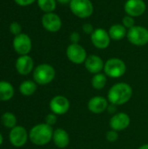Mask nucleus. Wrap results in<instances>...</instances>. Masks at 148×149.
Returning a JSON list of instances; mask_svg holds the SVG:
<instances>
[{
    "label": "nucleus",
    "instance_id": "20",
    "mask_svg": "<svg viewBox=\"0 0 148 149\" xmlns=\"http://www.w3.org/2000/svg\"><path fill=\"white\" fill-rule=\"evenodd\" d=\"M14 94L13 86L6 81H0V100L7 101L12 98Z\"/></svg>",
    "mask_w": 148,
    "mask_h": 149
},
{
    "label": "nucleus",
    "instance_id": "10",
    "mask_svg": "<svg viewBox=\"0 0 148 149\" xmlns=\"http://www.w3.org/2000/svg\"><path fill=\"white\" fill-rule=\"evenodd\" d=\"M50 109L57 115L65 114L70 109V101L68 99L62 95H57L50 101Z\"/></svg>",
    "mask_w": 148,
    "mask_h": 149
},
{
    "label": "nucleus",
    "instance_id": "1",
    "mask_svg": "<svg viewBox=\"0 0 148 149\" xmlns=\"http://www.w3.org/2000/svg\"><path fill=\"white\" fill-rule=\"evenodd\" d=\"M133 96V89L127 83L120 82L113 85L108 91L107 100L111 104L121 106L127 103Z\"/></svg>",
    "mask_w": 148,
    "mask_h": 149
},
{
    "label": "nucleus",
    "instance_id": "32",
    "mask_svg": "<svg viewBox=\"0 0 148 149\" xmlns=\"http://www.w3.org/2000/svg\"><path fill=\"white\" fill-rule=\"evenodd\" d=\"M117 106H115V105H113V104H110V105H108V107H107V112L109 113H111V114H115L116 113V112H117V107H116Z\"/></svg>",
    "mask_w": 148,
    "mask_h": 149
},
{
    "label": "nucleus",
    "instance_id": "30",
    "mask_svg": "<svg viewBox=\"0 0 148 149\" xmlns=\"http://www.w3.org/2000/svg\"><path fill=\"white\" fill-rule=\"evenodd\" d=\"M70 40L72 42V44H79V40H80V35L79 32L77 31H73L71 33L70 35Z\"/></svg>",
    "mask_w": 148,
    "mask_h": 149
},
{
    "label": "nucleus",
    "instance_id": "34",
    "mask_svg": "<svg viewBox=\"0 0 148 149\" xmlns=\"http://www.w3.org/2000/svg\"><path fill=\"white\" fill-rule=\"evenodd\" d=\"M138 149H148V144H145V145H142L141 147H140Z\"/></svg>",
    "mask_w": 148,
    "mask_h": 149
},
{
    "label": "nucleus",
    "instance_id": "4",
    "mask_svg": "<svg viewBox=\"0 0 148 149\" xmlns=\"http://www.w3.org/2000/svg\"><path fill=\"white\" fill-rule=\"evenodd\" d=\"M104 72L105 74L110 78H120L126 73V65L122 59L118 58H112L105 63Z\"/></svg>",
    "mask_w": 148,
    "mask_h": 149
},
{
    "label": "nucleus",
    "instance_id": "24",
    "mask_svg": "<svg viewBox=\"0 0 148 149\" xmlns=\"http://www.w3.org/2000/svg\"><path fill=\"white\" fill-rule=\"evenodd\" d=\"M1 121L2 124L8 127V128H13L16 127V123H17V119L15 117V115L11 113H5L2 115L1 118Z\"/></svg>",
    "mask_w": 148,
    "mask_h": 149
},
{
    "label": "nucleus",
    "instance_id": "2",
    "mask_svg": "<svg viewBox=\"0 0 148 149\" xmlns=\"http://www.w3.org/2000/svg\"><path fill=\"white\" fill-rule=\"evenodd\" d=\"M53 130L46 123L34 126L29 134L31 141L37 146H44L52 140Z\"/></svg>",
    "mask_w": 148,
    "mask_h": 149
},
{
    "label": "nucleus",
    "instance_id": "9",
    "mask_svg": "<svg viewBox=\"0 0 148 149\" xmlns=\"http://www.w3.org/2000/svg\"><path fill=\"white\" fill-rule=\"evenodd\" d=\"M13 47L15 51L22 55H27L31 50V40L30 37L24 33L15 36L13 39Z\"/></svg>",
    "mask_w": 148,
    "mask_h": 149
},
{
    "label": "nucleus",
    "instance_id": "12",
    "mask_svg": "<svg viewBox=\"0 0 148 149\" xmlns=\"http://www.w3.org/2000/svg\"><path fill=\"white\" fill-rule=\"evenodd\" d=\"M42 24L46 31L50 32H56L61 29L62 21L58 15L53 12H50L45 13L42 17Z\"/></svg>",
    "mask_w": 148,
    "mask_h": 149
},
{
    "label": "nucleus",
    "instance_id": "23",
    "mask_svg": "<svg viewBox=\"0 0 148 149\" xmlns=\"http://www.w3.org/2000/svg\"><path fill=\"white\" fill-rule=\"evenodd\" d=\"M56 0H38V5L44 12L50 13L56 9Z\"/></svg>",
    "mask_w": 148,
    "mask_h": 149
},
{
    "label": "nucleus",
    "instance_id": "27",
    "mask_svg": "<svg viewBox=\"0 0 148 149\" xmlns=\"http://www.w3.org/2000/svg\"><path fill=\"white\" fill-rule=\"evenodd\" d=\"M10 31L15 36L20 34L21 33V25L17 22L11 23L10 25Z\"/></svg>",
    "mask_w": 148,
    "mask_h": 149
},
{
    "label": "nucleus",
    "instance_id": "22",
    "mask_svg": "<svg viewBox=\"0 0 148 149\" xmlns=\"http://www.w3.org/2000/svg\"><path fill=\"white\" fill-rule=\"evenodd\" d=\"M20 93L24 96H31L32 95L36 90H37V85L35 82L31 80H25L24 81L19 87Z\"/></svg>",
    "mask_w": 148,
    "mask_h": 149
},
{
    "label": "nucleus",
    "instance_id": "28",
    "mask_svg": "<svg viewBox=\"0 0 148 149\" xmlns=\"http://www.w3.org/2000/svg\"><path fill=\"white\" fill-rule=\"evenodd\" d=\"M57 120H58L57 114L51 113H49V114L46 115V117H45V123L51 127V126H53V125L56 124Z\"/></svg>",
    "mask_w": 148,
    "mask_h": 149
},
{
    "label": "nucleus",
    "instance_id": "35",
    "mask_svg": "<svg viewBox=\"0 0 148 149\" xmlns=\"http://www.w3.org/2000/svg\"><path fill=\"white\" fill-rule=\"evenodd\" d=\"M2 142H3V136H2V134H0V146H1V144H2Z\"/></svg>",
    "mask_w": 148,
    "mask_h": 149
},
{
    "label": "nucleus",
    "instance_id": "8",
    "mask_svg": "<svg viewBox=\"0 0 148 149\" xmlns=\"http://www.w3.org/2000/svg\"><path fill=\"white\" fill-rule=\"evenodd\" d=\"M91 40H92V45L96 48L104 50L109 46L111 38L109 36L108 31H106V30L102 28H98V29H95L94 31L92 33Z\"/></svg>",
    "mask_w": 148,
    "mask_h": 149
},
{
    "label": "nucleus",
    "instance_id": "7",
    "mask_svg": "<svg viewBox=\"0 0 148 149\" xmlns=\"http://www.w3.org/2000/svg\"><path fill=\"white\" fill-rule=\"evenodd\" d=\"M66 56L68 59L76 65H81L85 63L87 54L85 49L79 44H71L66 49Z\"/></svg>",
    "mask_w": 148,
    "mask_h": 149
},
{
    "label": "nucleus",
    "instance_id": "25",
    "mask_svg": "<svg viewBox=\"0 0 148 149\" xmlns=\"http://www.w3.org/2000/svg\"><path fill=\"white\" fill-rule=\"evenodd\" d=\"M122 24L126 28V29H131L132 27L134 26L135 22H134V17H131V16H125L122 19Z\"/></svg>",
    "mask_w": 148,
    "mask_h": 149
},
{
    "label": "nucleus",
    "instance_id": "16",
    "mask_svg": "<svg viewBox=\"0 0 148 149\" xmlns=\"http://www.w3.org/2000/svg\"><path fill=\"white\" fill-rule=\"evenodd\" d=\"M104 61L102 58L97 55H90L86 58L85 61V69L92 74L99 73L102 70H104Z\"/></svg>",
    "mask_w": 148,
    "mask_h": 149
},
{
    "label": "nucleus",
    "instance_id": "33",
    "mask_svg": "<svg viewBox=\"0 0 148 149\" xmlns=\"http://www.w3.org/2000/svg\"><path fill=\"white\" fill-rule=\"evenodd\" d=\"M57 2H58L59 3H62V4H66V3H70L72 0H56Z\"/></svg>",
    "mask_w": 148,
    "mask_h": 149
},
{
    "label": "nucleus",
    "instance_id": "29",
    "mask_svg": "<svg viewBox=\"0 0 148 149\" xmlns=\"http://www.w3.org/2000/svg\"><path fill=\"white\" fill-rule=\"evenodd\" d=\"M82 30H83V31H84L85 33L90 34V35H92V33L94 31V29H93L92 24H89V23L84 24L83 26H82Z\"/></svg>",
    "mask_w": 148,
    "mask_h": 149
},
{
    "label": "nucleus",
    "instance_id": "31",
    "mask_svg": "<svg viewBox=\"0 0 148 149\" xmlns=\"http://www.w3.org/2000/svg\"><path fill=\"white\" fill-rule=\"evenodd\" d=\"M36 0H15V2L20 6H27L34 3Z\"/></svg>",
    "mask_w": 148,
    "mask_h": 149
},
{
    "label": "nucleus",
    "instance_id": "18",
    "mask_svg": "<svg viewBox=\"0 0 148 149\" xmlns=\"http://www.w3.org/2000/svg\"><path fill=\"white\" fill-rule=\"evenodd\" d=\"M52 141L57 148H65L70 143V136L65 129L57 128L53 131Z\"/></svg>",
    "mask_w": 148,
    "mask_h": 149
},
{
    "label": "nucleus",
    "instance_id": "21",
    "mask_svg": "<svg viewBox=\"0 0 148 149\" xmlns=\"http://www.w3.org/2000/svg\"><path fill=\"white\" fill-rule=\"evenodd\" d=\"M106 82H107L106 75L104 74V73H101V72L94 74V76L92 77V81H91L92 87L94 89H96V90L103 89L106 86Z\"/></svg>",
    "mask_w": 148,
    "mask_h": 149
},
{
    "label": "nucleus",
    "instance_id": "3",
    "mask_svg": "<svg viewBox=\"0 0 148 149\" xmlns=\"http://www.w3.org/2000/svg\"><path fill=\"white\" fill-rule=\"evenodd\" d=\"M56 75L55 69L49 64L38 65L33 72V79L38 85H47L51 83Z\"/></svg>",
    "mask_w": 148,
    "mask_h": 149
},
{
    "label": "nucleus",
    "instance_id": "13",
    "mask_svg": "<svg viewBox=\"0 0 148 149\" xmlns=\"http://www.w3.org/2000/svg\"><path fill=\"white\" fill-rule=\"evenodd\" d=\"M130 122H131V120H130L129 115L126 113L121 112V113H115L112 116V118L110 119L109 125L113 130L120 132V131H123L129 127Z\"/></svg>",
    "mask_w": 148,
    "mask_h": 149
},
{
    "label": "nucleus",
    "instance_id": "19",
    "mask_svg": "<svg viewBox=\"0 0 148 149\" xmlns=\"http://www.w3.org/2000/svg\"><path fill=\"white\" fill-rule=\"evenodd\" d=\"M108 33H109L111 39H113L116 41L123 39L127 34L126 28L123 24H120L112 25L108 31Z\"/></svg>",
    "mask_w": 148,
    "mask_h": 149
},
{
    "label": "nucleus",
    "instance_id": "15",
    "mask_svg": "<svg viewBox=\"0 0 148 149\" xmlns=\"http://www.w3.org/2000/svg\"><path fill=\"white\" fill-rule=\"evenodd\" d=\"M87 107L88 110L92 113H102L108 107V100L102 96H94L89 100Z\"/></svg>",
    "mask_w": 148,
    "mask_h": 149
},
{
    "label": "nucleus",
    "instance_id": "6",
    "mask_svg": "<svg viewBox=\"0 0 148 149\" xmlns=\"http://www.w3.org/2000/svg\"><path fill=\"white\" fill-rule=\"evenodd\" d=\"M128 41L136 46H143L148 43V30L144 26L134 25L126 34Z\"/></svg>",
    "mask_w": 148,
    "mask_h": 149
},
{
    "label": "nucleus",
    "instance_id": "11",
    "mask_svg": "<svg viewBox=\"0 0 148 149\" xmlns=\"http://www.w3.org/2000/svg\"><path fill=\"white\" fill-rule=\"evenodd\" d=\"M147 5L143 0H127L125 3L124 10L126 15L133 17H140L146 11Z\"/></svg>",
    "mask_w": 148,
    "mask_h": 149
},
{
    "label": "nucleus",
    "instance_id": "5",
    "mask_svg": "<svg viewBox=\"0 0 148 149\" xmlns=\"http://www.w3.org/2000/svg\"><path fill=\"white\" fill-rule=\"evenodd\" d=\"M70 10L79 18H87L93 13V4L91 0H72Z\"/></svg>",
    "mask_w": 148,
    "mask_h": 149
},
{
    "label": "nucleus",
    "instance_id": "26",
    "mask_svg": "<svg viewBox=\"0 0 148 149\" xmlns=\"http://www.w3.org/2000/svg\"><path fill=\"white\" fill-rule=\"evenodd\" d=\"M106 139L107 141L113 143V142H115L118 141L119 139V134H118V132L115 131V130H113L111 129L110 131H108L106 134Z\"/></svg>",
    "mask_w": 148,
    "mask_h": 149
},
{
    "label": "nucleus",
    "instance_id": "17",
    "mask_svg": "<svg viewBox=\"0 0 148 149\" xmlns=\"http://www.w3.org/2000/svg\"><path fill=\"white\" fill-rule=\"evenodd\" d=\"M33 59L28 55H22L16 61V69L21 75H28L33 69Z\"/></svg>",
    "mask_w": 148,
    "mask_h": 149
},
{
    "label": "nucleus",
    "instance_id": "14",
    "mask_svg": "<svg viewBox=\"0 0 148 149\" xmlns=\"http://www.w3.org/2000/svg\"><path fill=\"white\" fill-rule=\"evenodd\" d=\"M28 139V134L24 127L21 126H17L13 127L10 133V141L15 147L24 146Z\"/></svg>",
    "mask_w": 148,
    "mask_h": 149
}]
</instances>
